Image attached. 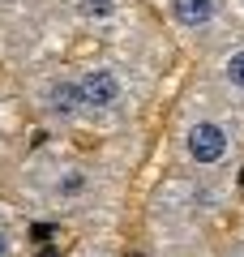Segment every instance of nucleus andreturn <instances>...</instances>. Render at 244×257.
Returning <instances> with one entry per match:
<instances>
[{"mask_svg":"<svg viewBox=\"0 0 244 257\" xmlns=\"http://www.w3.org/2000/svg\"><path fill=\"white\" fill-rule=\"evenodd\" d=\"M77 99H81V120L86 124H103V120L125 116L129 99H133V82L120 64L111 60H90L77 64Z\"/></svg>","mask_w":244,"mask_h":257,"instance_id":"f257e3e1","label":"nucleus"},{"mask_svg":"<svg viewBox=\"0 0 244 257\" xmlns=\"http://www.w3.org/2000/svg\"><path fill=\"white\" fill-rule=\"evenodd\" d=\"M176 150L189 167L197 172H214L235 155V128L227 124L218 111H193L176 128Z\"/></svg>","mask_w":244,"mask_h":257,"instance_id":"f03ea898","label":"nucleus"},{"mask_svg":"<svg viewBox=\"0 0 244 257\" xmlns=\"http://www.w3.org/2000/svg\"><path fill=\"white\" fill-rule=\"evenodd\" d=\"M43 189H47V202L56 210H86V206L99 202V193H103V172L81 163V159H69V163L52 167Z\"/></svg>","mask_w":244,"mask_h":257,"instance_id":"7ed1b4c3","label":"nucleus"},{"mask_svg":"<svg viewBox=\"0 0 244 257\" xmlns=\"http://www.w3.org/2000/svg\"><path fill=\"white\" fill-rule=\"evenodd\" d=\"M35 107L47 124L60 128H77L81 120V99H77V73L73 69H52L35 82Z\"/></svg>","mask_w":244,"mask_h":257,"instance_id":"20e7f679","label":"nucleus"},{"mask_svg":"<svg viewBox=\"0 0 244 257\" xmlns=\"http://www.w3.org/2000/svg\"><path fill=\"white\" fill-rule=\"evenodd\" d=\"M159 9H163V22L184 43H197V47L210 43L218 35V26H223V18H227L223 0H163Z\"/></svg>","mask_w":244,"mask_h":257,"instance_id":"39448f33","label":"nucleus"},{"mask_svg":"<svg viewBox=\"0 0 244 257\" xmlns=\"http://www.w3.org/2000/svg\"><path fill=\"white\" fill-rule=\"evenodd\" d=\"M73 18L81 26H94V30H107V26H120L129 18V0H69Z\"/></svg>","mask_w":244,"mask_h":257,"instance_id":"423d86ee","label":"nucleus"},{"mask_svg":"<svg viewBox=\"0 0 244 257\" xmlns=\"http://www.w3.org/2000/svg\"><path fill=\"white\" fill-rule=\"evenodd\" d=\"M214 77L223 82V90H227V94H240V99H244V43L227 47V52L218 56Z\"/></svg>","mask_w":244,"mask_h":257,"instance_id":"0eeeda50","label":"nucleus"},{"mask_svg":"<svg viewBox=\"0 0 244 257\" xmlns=\"http://www.w3.org/2000/svg\"><path fill=\"white\" fill-rule=\"evenodd\" d=\"M0 257H13V231L5 219H0Z\"/></svg>","mask_w":244,"mask_h":257,"instance_id":"6e6552de","label":"nucleus"},{"mask_svg":"<svg viewBox=\"0 0 244 257\" xmlns=\"http://www.w3.org/2000/svg\"><path fill=\"white\" fill-rule=\"evenodd\" d=\"M240 5H244V0H240Z\"/></svg>","mask_w":244,"mask_h":257,"instance_id":"1a4fd4ad","label":"nucleus"}]
</instances>
